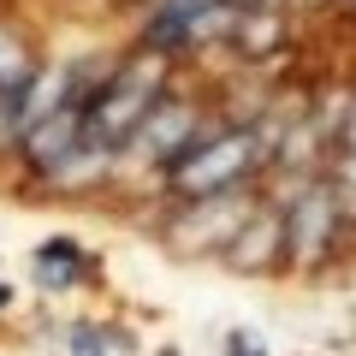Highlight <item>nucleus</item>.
Wrapping results in <instances>:
<instances>
[{"label":"nucleus","mask_w":356,"mask_h":356,"mask_svg":"<svg viewBox=\"0 0 356 356\" xmlns=\"http://www.w3.org/2000/svg\"><path fill=\"white\" fill-rule=\"evenodd\" d=\"M339 143H344V172H356V107L344 113V131H339Z\"/></svg>","instance_id":"6e6552de"},{"label":"nucleus","mask_w":356,"mask_h":356,"mask_svg":"<svg viewBox=\"0 0 356 356\" xmlns=\"http://www.w3.org/2000/svg\"><path fill=\"white\" fill-rule=\"evenodd\" d=\"M202 137H214V131L202 125V107H191V102H172V95H161V102H154V113L137 125V137H131L125 149H137V161L178 166V161H184V154H191Z\"/></svg>","instance_id":"20e7f679"},{"label":"nucleus","mask_w":356,"mask_h":356,"mask_svg":"<svg viewBox=\"0 0 356 356\" xmlns=\"http://www.w3.org/2000/svg\"><path fill=\"white\" fill-rule=\"evenodd\" d=\"M36 280L48 285V291H65V285L83 280V250H77L72 238H48L36 250Z\"/></svg>","instance_id":"423d86ee"},{"label":"nucleus","mask_w":356,"mask_h":356,"mask_svg":"<svg viewBox=\"0 0 356 356\" xmlns=\"http://www.w3.org/2000/svg\"><path fill=\"white\" fill-rule=\"evenodd\" d=\"M261 149L267 143L255 137V131H214V137H202L178 166H166V178H172V191L184 196V202L220 196V191H243V178L267 161Z\"/></svg>","instance_id":"f257e3e1"},{"label":"nucleus","mask_w":356,"mask_h":356,"mask_svg":"<svg viewBox=\"0 0 356 356\" xmlns=\"http://www.w3.org/2000/svg\"><path fill=\"white\" fill-rule=\"evenodd\" d=\"M65 356H107V332H102V327H72Z\"/></svg>","instance_id":"0eeeda50"},{"label":"nucleus","mask_w":356,"mask_h":356,"mask_svg":"<svg viewBox=\"0 0 356 356\" xmlns=\"http://www.w3.org/2000/svg\"><path fill=\"white\" fill-rule=\"evenodd\" d=\"M285 261V226L273 208H255L250 226L232 238L226 250V267H238V273H267V267H280Z\"/></svg>","instance_id":"39448f33"},{"label":"nucleus","mask_w":356,"mask_h":356,"mask_svg":"<svg viewBox=\"0 0 356 356\" xmlns=\"http://www.w3.org/2000/svg\"><path fill=\"white\" fill-rule=\"evenodd\" d=\"M280 226H285V261H291V267H315V261H327V255L339 250L344 214H339V196H332L327 178L297 184V196L285 202Z\"/></svg>","instance_id":"f03ea898"},{"label":"nucleus","mask_w":356,"mask_h":356,"mask_svg":"<svg viewBox=\"0 0 356 356\" xmlns=\"http://www.w3.org/2000/svg\"><path fill=\"white\" fill-rule=\"evenodd\" d=\"M255 214V196L243 191H220V196H196V202H178V214L166 220V243L184 255H214V250H232L243 226Z\"/></svg>","instance_id":"7ed1b4c3"},{"label":"nucleus","mask_w":356,"mask_h":356,"mask_svg":"<svg viewBox=\"0 0 356 356\" xmlns=\"http://www.w3.org/2000/svg\"><path fill=\"white\" fill-rule=\"evenodd\" d=\"M232 356H267L261 350V332H232Z\"/></svg>","instance_id":"1a4fd4ad"}]
</instances>
